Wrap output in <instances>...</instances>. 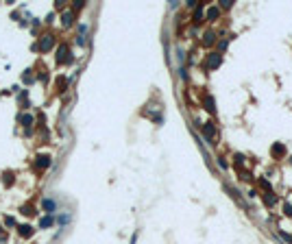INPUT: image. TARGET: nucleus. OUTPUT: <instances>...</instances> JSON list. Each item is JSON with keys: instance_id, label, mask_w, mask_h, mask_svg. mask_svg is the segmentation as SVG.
I'll use <instances>...</instances> for the list:
<instances>
[{"instance_id": "obj_11", "label": "nucleus", "mask_w": 292, "mask_h": 244, "mask_svg": "<svg viewBox=\"0 0 292 244\" xmlns=\"http://www.w3.org/2000/svg\"><path fill=\"white\" fill-rule=\"evenodd\" d=\"M4 222H7V225H9V227H13V225H15V220H13V218H11V216H7V218H4Z\"/></svg>"}, {"instance_id": "obj_9", "label": "nucleus", "mask_w": 292, "mask_h": 244, "mask_svg": "<svg viewBox=\"0 0 292 244\" xmlns=\"http://www.w3.org/2000/svg\"><path fill=\"white\" fill-rule=\"evenodd\" d=\"M72 20H74V13L72 11H65L63 13V24H72Z\"/></svg>"}, {"instance_id": "obj_10", "label": "nucleus", "mask_w": 292, "mask_h": 244, "mask_svg": "<svg viewBox=\"0 0 292 244\" xmlns=\"http://www.w3.org/2000/svg\"><path fill=\"white\" fill-rule=\"evenodd\" d=\"M13 183V174L11 172H4V185H11Z\"/></svg>"}, {"instance_id": "obj_1", "label": "nucleus", "mask_w": 292, "mask_h": 244, "mask_svg": "<svg viewBox=\"0 0 292 244\" xmlns=\"http://www.w3.org/2000/svg\"><path fill=\"white\" fill-rule=\"evenodd\" d=\"M52 44H55V37H52V35H42L39 44H37V48L42 50V52H46V50L52 48Z\"/></svg>"}, {"instance_id": "obj_8", "label": "nucleus", "mask_w": 292, "mask_h": 244, "mask_svg": "<svg viewBox=\"0 0 292 244\" xmlns=\"http://www.w3.org/2000/svg\"><path fill=\"white\" fill-rule=\"evenodd\" d=\"M20 211H22L24 216H33V214H35V207H33V205H24Z\"/></svg>"}, {"instance_id": "obj_5", "label": "nucleus", "mask_w": 292, "mask_h": 244, "mask_svg": "<svg viewBox=\"0 0 292 244\" xmlns=\"http://www.w3.org/2000/svg\"><path fill=\"white\" fill-rule=\"evenodd\" d=\"M42 207H44V209H46V211H48L50 216H52V211H55V209H57V203H55V200H50V198H46V200H44V203H42Z\"/></svg>"}, {"instance_id": "obj_4", "label": "nucleus", "mask_w": 292, "mask_h": 244, "mask_svg": "<svg viewBox=\"0 0 292 244\" xmlns=\"http://www.w3.org/2000/svg\"><path fill=\"white\" fill-rule=\"evenodd\" d=\"M18 231H20L22 238H31V236H33V227H29V225H20Z\"/></svg>"}, {"instance_id": "obj_7", "label": "nucleus", "mask_w": 292, "mask_h": 244, "mask_svg": "<svg viewBox=\"0 0 292 244\" xmlns=\"http://www.w3.org/2000/svg\"><path fill=\"white\" fill-rule=\"evenodd\" d=\"M20 122H22L24 127H31V124H33V116H29V113H22V116H20Z\"/></svg>"}, {"instance_id": "obj_12", "label": "nucleus", "mask_w": 292, "mask_h": 244, "mask_svg": "<svg viewBox=\"0 0 292 244\" xmlns=\"http://www.w3.org/2000/svg\"><path fill=\"white\" fill-rule=\"evenodd\" d=\"M0 231H2V227H0Z\"/></svg>"}, {"instance_id": "obj_3", "label": "nucleus", "mask_w": 292, "mask_h": 244, "mask_svg": "<svg viewBox=\"0 0 292 244\" xmlns=\"http://www.w3.org/2000/svg\"><path fill=\"white\" fill-rule=\"evenodd\" d=\"M35 166H37V170H46V168L50 166V157H48V155H39L37 161H35Z\"/></svg>"}, {"instance_id": "obj_6", "label": "nucleus", "mask_w": 292, "mask_h": 244, "mask_svg": "<svg viewBox=\"0 0 292 244\" xmlns=\"http://www.w3.org/2000/svg\"><path fill=\"white\" fill-rule=\"evenodd\" d=\"M52 222H55V218H52V216H46V218L39 220V227H42V229H48V227H52Z\"/></svg>"}, {"instance_id": "obj_2", "label": "nucleus", "mask_w": 292, "mask_h": 244, "mask_svg": "<svg viewBox=\"0 0 292 244\" xmlns=\"http://www.w3.org/2000/svg\"><path fill=\"white\" fill-rule=\"evenodd\" d=\"M57 61H59V63H68V61H70V50H68V46H61V48H59Z\"/></svg>"}]
</instances>
